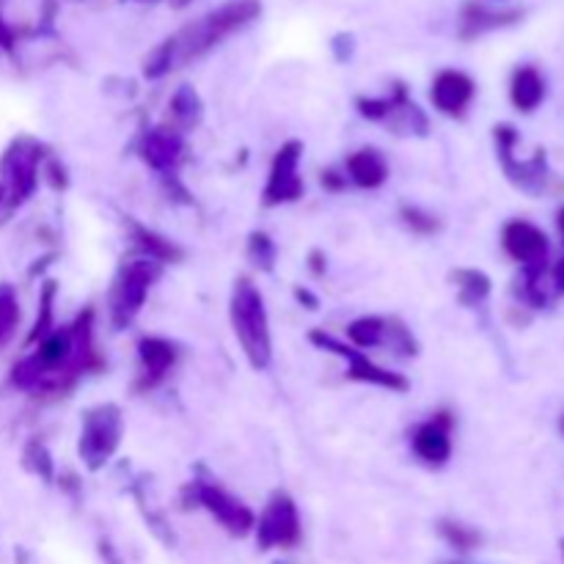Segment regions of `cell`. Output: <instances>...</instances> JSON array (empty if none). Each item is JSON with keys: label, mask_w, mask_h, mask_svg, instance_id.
I'll use <instances>...</instances> for the list:
<instances>
[{"label": "cell", "mask_w": 564, "mask_h": 564, "mask_svg": "<svg viewBox=\"0 0 564 564\" xmlns=\"http://www.w3.org/2000/svg\"><path fill=\"white\" fill-rule=\"evenodd\" d=\"M350 174L361 187H378L389 176V169H386V160L375 149H364L356 158H350Z\"/></svg>", "instance_id": "9a60e30c"}, {"label": "cell", "mask_w": 564, "mask_h": 564, "mask_svg": "<svg viewBox=\"0 0 564 564\" xmlns=\"http://www.w3.org/2000/svg\"><path fill=\"white\" fill-rule=\"evenodd\" d=\"M413 446H416V455L422 457L424 463H430V466H441V463L449 460L452 455L449 433L435 422L419 427L416 438H413Z\"/></svg>", "instance_id": "4fadbf2b"}, {"label": "cell", "mask_w": 564, "mask_h": 564, "mask_svg": "<svg viewBox=\"0 0 564 564\" xmlns=\"http://www.w3.org/2000/svg\"><path fill=\"white\" fill-rule=\"evenodd\" d=\"M202 505L229 529L231 534H246L253 527V516L237 499L226 496L218 488H202Z\"/></svg>", "instance_id": "52a82bcc"}, {"label": "cell", "mask_w": 564, "mask_h": 564, "mask_svg": "<svg viewBox=\"0 0 564 564\" xmlns=\"http://www.w3.org/2000/svg\"><path fill=\"white\" fill-rule=\"evenodd\" d=\"M474 99V80L463 72H441L433 86L435 108L449 116H460Z\"/></svg>", "instance_id": "8992f818"}, {"label": "cell", "mask_w": 564, "mask_h": 564, "mask_svg": "<svg viewBox=\"0 0 564 564\" xmlns=\"http://www.w3.org/2000/svg\"><path fill=\"white\" fill-rule=\"evenodd\" d=\"M72 352V345H69V336L66 334H53L47 341L42 345V350H39V361L44 364V367H58L61 361H66Z\"/></svg>", "instance_id": "e0dca14e"}, {"label": "cell", "mask_w": 564, "mask_h": 564, "mask_svg": "<svg viewBox=\"0 0 564 564\" xmlns=\"http://www.w3.org/2000/svg\"><path fill=\"white\" fill-rule=\"evenodd\" d=\"M560 231H562V240H564V207L560 209Z\"/></svg>", "instance_id": "7402d4cb"}, {"label": "cell", "mask_w": 564, "mask_h": 564, "mask_svg": "<svg viewBox=\"0 0 564 564\" xmlns=\"http://www.w3.org/2000/svg\"><path fill=\"white\" fill-rule=\"evenodd\" d=\"M562 556H564V540H562Z\"/></svg>", "instance_id": "cb8c5ba5"}, {"label": "cell", "mask_w": 564, "mask_h": 564, "mask_svg": "<svg viewBox=\"0 0 564 564\" xmlns=\"http://www.w3.org/2000/svg\"><path fill=\"white\" fill-rule=\"evenodd\" d=\"M17 325V303L9 290H0V345L11 336Z\"/></svg>", "instance_id": "ffe728a7"}, {"label": "cell", "mask_w": 564, "mask_h": 564, "mask_svg": "<svg viewBox=\"0 0 564 564\" xmlns=\"http://www.w3.org/2000/svg\"><path fill=\"white\" fill-rule=\"evenodd\" d=\"M176 6H185V3H191V0H174Z\"/></svg>", "instance_id": "603a6c76"}, {"label": "cell", "mask_w": 564, "mask_h": 564, "mask_svg": "<svg viewBox=\"0 0 564 564\" xmlns=\"http://www.w3.org/2000/svg\"><path fill=\"white\" fill-rule=\"evenodd\" d=\"M554 284H556V290L564 292V259H560L554 268Z\"/></svg>", "instance_id": "44dd1931"}, {"label": "cell", "mask_w": 564, "mask_h": 564, "mask_svg": "<svg viewBox=\"0 0 564 564\" xmlns=\"http://www.w3.org/2000/svg\"><path fill=\"white\" fill-rule=\"evenodd\" d=\"M505 251L527 268H543L549 257V237L527 220H512L505 226Z\"/></svg>", "instance_id": "5b68a950"}, {"label": "cell", "mask_w": 564, "mask_h": 564, "mask_svg": "<svg viewBox=\"0 0 564 564\" xmlns=\"http://www.w3.org/2000/svg\"><path fill=\"white\" fill-rule=\"evenodd\" d=\"M562 433H564V422H562Z\"/></svg>", "instance_id": "d4e9b609"}, {"label": "cell", "mask_w": 564, "mask_h": 564, "mask_svg": "<svg viewBox=\"0 0 564 564\" xmlns=\"http://www.w3.org/2000/svg\"><path fill=\"white\" fill-rule=\"evenodd\" d=\"M521 20H523L521 9H485V6H466L460 17V31L466 39H474L479 36V33L510 28Z\"/></svg>", "instance_id": "9c48e42d"}, {"label": "cell", "mask_w": 564, "mask_h": 564, "mask_svg": "<svg viewBox=\"0 0 564 564\" xmlns=\"http://www.w3.org/2000/svg\"><path fill=\"white\" fill-rule=\"evenodd\" d=\"M317 341H323L325 347H330V350H336V352H341V356L350 358V364H352V367H350V378L367 380V383L386 386V389H405V380L397 378V375H391V372H386V369L375 367V364L369 361V358L358 356V352L350 350V347H341V345H336L334 339H323V336H317Z\"/></svg>", "instance_id": "8fae6325"}, {"label": "cell", "mask_w": 564, "mask_h": 564, "mask_svg": "<svg viewBox=\"0 0 564 564\" xmlns=\"http://www.w3.org/2000/svg\"><path fill=\"white\" fill-rule=\"evenodd\" d=\"M452 564H457V562H452Z\"/></svg>", "instance_id": "484cf974"}, {"label": "cell", "mask_w": 564, "mask_h": 564, "mask_svg": "<svg viewBox=\"0 0 564 564\" xmlns=\"http://www.w3.org/2000/svg\"><path fill=\"white\" fill-rule=\"evenodd\" d=\"M350 339L361 347H372L383 341V323L380 319H358L350 328Z\"/></svg>", "instance_id": "ac0fdd59"}, {"label": "cell", "mask_w": 564, "mask_h": 564, "mask_svg": "<svg viewBox=\"0 0 564 564\" xmlns=\"http://www.w3.org/2000/svg\"><path fill=\"white\" fill-rule=\"evenodd\" d=\"M149 286V270L143 264H135V268L127 270L124 281L116 290V303H113V314L116 323H130L135 317V312L141 308L143 295H147Z\"/></svg>", "instance_id": "30bf717a"}, {"label": "cell", "mask_w": 564, "mask_h": 564, "mask_svg": "<svg viewBox=\"0 0 564 564\" xmlns=\"http://www.w3.org/2000/svg\"><path fill=\"white\" fill-rule=\"evenodd\" d=\"M441 532H444V538L449 540L457 551H471L482 543V538H479L474 529L460 527V523H441Z\"/></svg>", "instance_id": "d6986e66"}, {"label": "cell", "mask_w": 564, "mask_h": 564, "mask_svg": "<svg viewBox=\"0 0 564 564\" xmlns=\"http://www.w3.org/2000/svg\"><path fill=\"white\" fill-rule=\"evenodd\" d=\"M516 141L518 132L512 127H499V147H501V160H505V169L510 174V180L516 182L521 191L527 193H543L549 185V163H545V154L538 152L529 160L516 158Z\"/></svg>", "instance_id": "3957f363"}, {"label": "cell", "mask_w": 564, "mask_h": 564, "mask_svg": "<svg viewBox=\"0 0 564 564\" xmlns=\"http://www.w3.org/2000/svg\"><path fill=\"white\" fill-rule=\"evenodd\" d=\"M297 147H286L284 152L279 154L273 165V176H270L268 185V202L279 204V202H290V198L301 196V176H297Z\"/></svg>", "instance_id": "ba28073f"}, {"label": "cell", "mask_w": 564, "mask_h": 564, "mask_svg": "<svg viewBox=\"0 0 564 564\" xmlns=\"http://www.w3.org/2000/svg\"><path fill=\"white\" fill-rule=\"evenodd\" d=\"M301 538V521H297V510L286 496H275L270 507L264 510L262 521H259V545L262 549H290Z\"/></svg>", "instance_id": "277c9868"}, {"label": "cell", "mask_w": 564, "mask_h": 564, "mask_svg": "<svg viewBox=\"0 0 564 564\" xmlns=\"http://www.w3.org/2000/svg\"><path fill=\"white\" fill-rule=\"evenodd\" d=\"M259 11H262L259 0H229V3H224L220 9L198 17L196 22L182 28L176 36H171L169 42L152 55L147 72L152 77H158L163 75V72L174 69V66L202 58V55L209 53L215 44H220L226 36H231L235 31L246 28L248 22L257 20Z\"/></svg>", "instance_id": "6da1fadb"}, {"label": "cell", "mask_w": 564, "mask_h": 564, "mask_svg": "<svg viewBox=\"0 0 564 564\" xmlns=\"http://www.w3.org/2000/svg\"><path fill=\"white\" fill-rule=\"evenodd\" d=\"M231 323H235V334L240 339L242 350L251 358L257 369H264L270 361V330H268V314H264L262 295L253 290V284L240 281L235 286V297H231Z\"/></svg>", "instance_id": "7a4b0ae2"}, {"label": "cell", "mask_w": 564, "mask_h": 564, "mask_svg": "<svg viewBox=\"0 0 564 564\" xmlns=\"http://www.w3.org/2000/svg\"><path fill=\"white\" fill-rule=\"evenodd\" d=\"M110 422H116V419L105 416V411H102V416L91 419V422H88V430L83 433L80 452H86V455L91 457V466H97L102 457L110 455V449L102 444V438H108L110 444H116V438H119V424H113V427H110Z\"/></svg>", "instance_id": "5bb4252c"}, {"label": "cell", "mask_w": 564, "mask_h": 564, "mask_svg": "<svg viewBox=\"0 0 564 564\" xmlns=\"http://www.w3.org/2000/svg\"><path fill=\"white\" fill-rule=\"evenodd\" d=\"M510 94H512V102H516L518 110H523V113H532V110L538 108L545 97L543 75H540L534 66H521V69L516 72V77H512Z\"/></svg>", "instance_id": "7c38bea8"}, {"label": "cell", "mask_w": 564, "mask_h": 564, "mask_svg": "<svg viewBox=\"0 0 564 564\" xmlns=\"http://www.w3.org/2000/svg\"><path fill=\"white\" fill-rule=\"evenodd\" d=\"M141 358L143 367H147V375H152V380H158L163 378L165 369L174 361V350H171V345H165V341L147 339L141 341Z\"/></svg>", "instance_id": "2e32d148"}]
</instances>
